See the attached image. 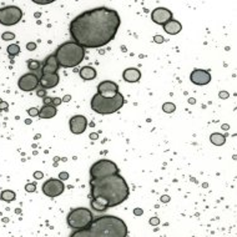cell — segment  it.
I'll use <instances>...</instances> for the list:
<instances>
[{"label":"cell","instance_id":"5b68a950","mask_svg":"<svg viewBox=\"0 0 237 237\" xmlns=\"http://www.w3.org/2000/svg\"><path fill=\"white\" fill-rule=\"evenodd\" d=\"M125 99L122 96L121 92H117L115 96L108 97V96H102L99 92H96L91 99L90 106H91L92 111L100 115H110L118 111L122 106H124Z\"/></svg>","mask_w":237,"mask_h":237},{"label":"cell","instance_id":"4316f807","mask_svg":"<svg viewBox=\"0 0 237 237\" xmlns=\"http://www.w3.org/2000/svg\"><path fill=\"white\" fill-rule=\"evenodd\" d=\"M35 190H36V185H35V184H27V185H25V191L26 192H35Z\"/></svg>","mask_w":237,"mask_h":237},{"label":"cell","instance_id":"7dc6e473","mask_svg":"<svg viewBox=\"0 0 237 237\" xmlns=\"http://www.w3.org/2000/svg\"><path fill=\"white\" fill-rule=\"evenodd\" d=\"M0 101H1V100H0Z\"/></svg>","mask_w":237,"mask_h":237},{"label":"cell","instance_id":"52a82bcc","mask_svg":"<svg viewBox=\"0 0 237 237\" xmlns=\"http://www.w3.org/2000/svg\"><path fill=\"white\" fill-rule=\"evenodd\" d=\"M118 173V167L115 162L110 160H99L90 167V176L91 179H99L110 175Z\"/></svg>","mask_w":237,"mask_h":237},{"label":"cell","instance_id":"f6af8a7d","mask_svg":"<svg viewBox=\"0 0 237 237\" xmlns=\"http://www.w3.org/2000/svg\"><path fill=\"white\" fill-rule=\"evenodd\" d=\"M25 124H26V125L31 124V118H27V120H25Z\"/></svg>","mask_w":237,"mask_h":237},{"label":"cell","instance_id":"836d02e7","mask_svg":"<svg viewBox=\"0 0 237 237\" xmlns=\"http://www.w3.org/2000/svg\"><path fill=\"white\" fill-rule=\"evenodd\" d=\"M26 49L29 51H34L35 49H36V44H35V42H27V44H26Z\"/></svg>","mask_w":237,"mask_h":237},{"label":"cell","instance_id":"277c9868","mask_svg":"<svg viewBox=\"0 0 237 237\" xmlns=\"http://www.w3.org/2000/svg\"><path fill=\"white\" fill-rule=\"evenodd\" d=\"M54 55L60 68L71 69L80 65V62L84 60L85 49L74 41H66L58 46Z\"/></svg>","mask_w":237,"mask_h":237},{"label":"cell","instance_id":"ba28073f","mask_svg":"<svg viewBox=\"0 0 237 237\" xmlns=\"http://www.w3.org/2000/svg\"><path fill=\"white\" fill-rule=\"evenodd\" d=\"M23 11L20 8L10 5L5 8H0V24L5 26H13L21 20Z\"/></svg>","mask_w":237,"mask_h":237},{"label":"cell","instance_id":"bcb514c9","mask_svg":"<svg viewBox=\"0 0 237 237\" xmlns=\"http://www.w3.org/2000/svg\"><path fill=\"white\" fill-rule=\"evenodd\" d=\"M222 127H223V130H228V126H227V125H223Z\"/></svg>","mask_w":237,"mask_h":237},{"label":"cell","instance_id":"ab89813d","mask_svg":"<svg viewBox=\"0 0 237 237\" xmlns=\"http://www.w3.org/2000/svg\"><path fill=\"white\" fill-rule=\"evenodd\" d=\"M134 213H135L136 216H141L142 213H144V211H142L141 208H135V210H134Z\"/></svg>","mask_w":237,"mask_h":237},{"label":"cell","instance_id":"d6986e66","mask_svg":"<svg viewBox=\"0 0 237 237\" xmlns=\"http://www.w3.org/2000/svg\"><path fill=\"white\" fill-rule=\"evenodd\" d=\"M58 114V110L53 105H44L39 110V117L40 118H53Z\"/></svg>","mask_w":237,"mask_h":237},{"label":"cell","instance_id":"9c48e42d","mask_svg":"<svg viewBox=\"0 0 237 237\" xmlns=\"http://www.w3.org/2000/svg\"><path fill=\"white\" fill-rule=\"evenodd\" d=\"M41 190L44 192V195L50 197V199H54V197L60 196L64 192L65 185L60 179H50L44 182Z\"/></svg>","mask_w":237,"mask_h":237},{"label":"cell","instance_id":"9a60e30c","mask_svg":"<svg viewBox=\"0 0 237 237\" xmlns=\"http://www.w3.org/2000/svg\"><path fill=\"white\" fill-rule=\"evenodd\" d=\"M59 81H60V77H59L58 73L56 74H42V77L40 80V85L42 89H53L55 86H58Z\"/></svg>","mask_w":237,"mask_h":237},{"label":"cell","instance_id":"6da1fadb","mask_svg":"<svg viewBox=\"0 0 237 237\" xmlns=\"http://www.w3.org/2000/svg\"><path fill=\"white\" fill-rule=\"evenodd\" d=\"M121 25L116 10L106 6L86 10L70 23L69 31L74 42L84 49H99L115 39Z\"/></svg>","mask_w":237,"mask_h":237},{"label":"cell","instance_id":"603a6c76","mask_svg":"<svg viewBox=\"0 0 237 237\" xmlns=\"http://www.w3.org/2000/svg\"><path fill=\"white\" fill-rule=\"evenodd\" d=\"M6 50H8V54H9L10 56H16V55L20 53V46L18 44H10L6 47Z\"/></svg>","mask_w":237,"mask_h":237},{"label":"cell","instance_id":"484cf974","mask_svg":"<svg viewBox=\"0 0 237 237\" xmlns=\"http://www.w3.org/2000/svg\"><path fill=\"white\" fill-rule=\"evenodd\" d=\"M1 39H3V40H5V41L14 40V39H15V34H14V33H10V31H5V33H3Z\"/></svg>","mask_w":237,"mask_h":237},{"label":"cell","instance_id":"7402d4cb","mask_svg":"<svg viewBox=\"0 0 237 237\" xmlns=\"http://www.w3.org/2000/svg\"><path fill=\"white\" fill-rule=\"evenodd\" d=\"M0 199L3 201H6V202H10V201H14L16 199V195H15V192L11 191V190H4V191L0 193Z\"/></svg>","mask_w":237,"mask_h":237},{"label":"cell","instance_id":"3957f363","mask_svg":"<svg viewBox=\"0 0 237 237\" xmlns=\"http://www.w3.org/2000/svg\"><path fill=\"white\" fill-rule=\"evenodd\" d=\"M129 234L127 226L116 216L106 215L94 219L84 230L73 232L71 237H126Z\"/></svg>","mask_w":237,"mask_h":237},{"label":"cell","instance_id":"83f0119b","mask_svg":"<svg viewBox=\"0 0 237 237\" xmlns=\"http://www.w3.org/2000/svg\"><path fill=\"white\" fill-rule=\"evenodd\" d=\"M30 73H33L35 76L39 79V81L41 80V77H42V69H41V68H40V69H36V70H33V71H30Z\"/></svg>","mask_w":237,"mask_h":237},{"label":"cell","instance_id":"7a4b0ae2","mask_svg":"<svg viewBox=\"0 0 237 237\" xmlns=\"http://www.w3.org/2000/svg\"><path fill=\"white\" fill-rule=\"evenodd\" d=\"M91 208L96 212H104L125 202L130 196V188L126 180L120 173L90 180Z\"/></svg>","mask_w":237,"mask_h":237},{"label":"cell","instance_id":"8d00e7d4","mask_svg":"<svg viewBox=\"0 0 237 237\" xmlns=\"http://www.w3.org/2000/svg\"><path fill=\"white\" fill-rule=\"evenodd\" d=\"M42 176H44V173H42L41 171H35V172H34V177H35L36 180L42 179Z\"/></svg>","mask_w":237,"mask_h":237},{"label":"cell","instance_id":"e575fe53","mask_svg":"<svg viewBox=\"0 0 237 237\" xmlns=\"http://www.w3.org/2000/svg\"><path fill=\"white\" fill-rule=\"evenodd\" d=\"M153 41L157 42V44H161V42H164V38L161 35H155L153 36Z\"/></svg>","mask_w":237,"mask_h":237},{"label":"cell","instance_id":"f35d334b","mask_svg":"<svg viewBox=\"0 0 237 237\" xmlns=\"http://www.w3.org/2000/svg\"><path fill=\"white\" fill-rule=\"evenodd\" d=\"M51 100H53V97L45 96L44 97V105H51Z\"/></svg>","mask_w":237,"mask_h":237},{"label":"cell","instance_id":"8fae6325","mask_svg":"<svg viewBox=\"0 0 237 237\" xmlns=\"http://www.w3.org/2000/svg\"><path fill=\"white\" fill-rule=\"evenodd\" d=\"M190 80L192 84L195 85H207L211 81V74L208 70H203V69H193L192 73L190 74Z\"/></svg>","mask_w":237,"mask_h":237},{"label":"cell","instance_id":"e0dca14e","mask_svg":"<svg viewBox=\"0 0 237 237\" xmlns=\"http://www.w3.org/2000/svg\"><path fill=\"white\" fill-rule=\"evenodd\" d=\"M122 77L127 82H137L141 79V73L136 68H129L122 73Z\"/></svg>","mask_w":237,"mask_h":237},{"label":"cell","instance_id":"4fadbf2b","mask_svg":"<svg viewBox=\"0 0 237 237\" xmlns=\"http://www.w3.org/2000/svg\"><path fill=\"white\" fill-rule=\"evenodd\" d=\"M151 19L155 24L165 25L167 21L172 20V13L166 8H156L151 13Z\"/></svg>","mask_w":237,"mask_h":237},{"label":"cell","instance_id":"60d3db41","mask_svg":"<svg viewBox=\"0 0 237 237\" xmlns=\"http://www.w3.org/2000/svg\"><path fill=\"white\" fill-rule=\"evenodd\" d=\"M35 4H39V5H45V4H50L51 1L50 0H47V1H38V0H34Z\"/></svg>","mask_w":237,"mask_h":237},{"label":"cell","instance_id":"d6a6232c","mask_svg":"<svg viewBox=\"0 0 237 237\" xmlns=\"http://www.w3.org/2000/svg\"><path fill=\"white\" fill-rule=\"evenodd\" d=\"M159 223H160V219H157V217L150 219V225H151V226H157Z\"/></svg>","mask_w":237,"mask_h":237},{"label":"cell","instance_id":"7c38bea8","mask_svg":"<svg viewBox=\"0 0 237 237\" xmlns=\"http://www.w3.org/2000/svg\"><path fill=\"white\" fill-rule=\"evenodd\" d=\"M69 126H70V131L73 134L80 135V134L85 132L86 127H88V120L82 115H75L70 118Z\"/></svg>","mask_w":237,"mask_h":237},{"label":"cell","instance_id":"4dcf8cb0","mask_svg":"<svg viewBox=\"0 0 237 237\" xmlns=\"http://www.w3.org/2000/svg\"><path fill=\"white\" fill-rule=\"evenodd\" d=\"M9 109V104H8L6 101H0V111H6V110Z\"/></svg>","mask_w":237,"mask_h":237},{"label":"cell","instance_id":"7bdbcfd3","mask_svg":"<svg viewBox=\"0 0 237 237\" xmlns=\"http://www.w3.org/2000/svg\"><path fill=\"white\" fill-rule=\"evenodd\" d=\"M70 100H71V96H70V95H65V96L62 97V101H65V102H69Z\"/></svg>","mask_w":237,"mask_h":237},{"label":"cell","instance_id":"74e56055","mask_svg":"<svg viewBox=\"0 0 237 237\" xmlns=\"http://www.w3.org/2000/svg\"><path fill=\"white\" fill-rule=\"evenodd\" d=\"M230 97V94L227 91H221L220 92V99H228Z\"/></svg>","mask_w":237,"mask_h":237},{"label":"cell","instance_id":"30bf717a","mask_svg":"<svg viewBox=\"0 0 237 237\" xmlns=\"http://www.w3.org/2000/svg\"><path fill=\"white\" fill-rule=\"evenodd\" d=\"M39 79L35 76L33 73H27V74H24L23 76H20L18 81V86L21 91H25V92H31L34 90H36L39 88Z\"/></svg>","mask_w":237,"mask_h":237},{"label":"cell","instance_id":"2e32d148","mask_svg":"<svg viewBox=\"0 0 237 237\" xmlns=\"http://www.w3.org/2000/svg\"><path fill=\"white\" fill-rule=\"evenodd\" d=\"M41 69H42V74H56L58 73L59 69H60V66H59L54 54H51L50 56H47L45 59Z\"/></svg>","mask_w":237,"mask_h":237},{"label":"cell","instance_id":"5bb4252c","mask_svg":"<svg viewBox=\"0 0 237 237\" xmlns=\"http://www.w3.org/2000/svg\"><path fill=\"white\" fill-rule=\"evenodd\" d=\"M97 92L100 95H102V96L111 97V96H115V95L120 91H118V85L116 82L110 81V80H105V81H101L100 84L97 85Z\"/></svg>","mask_w":237,"mask_h":237},{"label":"cell","instance_id":"cb8c5ba5","mask_svg":"<svg viewBox=\"0 0 237 237\" xmlns=\"http://www.w3.org/2000/svg\"><path fill=\"white\" fill-rule=\"evenodd\" d=\"M27 69H29L30 71H33V70H36V69H40L42 64L39 60H27Z\"/></svg>","mask_w":237,"mask_h":237},{"label":"cell","instance_id":"d4e9b609","mask_svg":"<svg viewBox=\"0 0 237 237\" xmlns=\"http://www.w3.org/2000/svg\"><path fill=\"white\" fill-rule=\"evenodd\" d=\"M162 110L165 112H167V114H171L173 112L176 110V106L172 104V102H165V104L162 105Z\"/></svg>","mask_w":237,"mask_h":237},{"label":"cell","instance_id":"1f68e13d","mask_svg":"<svg viewBox=\"0 0 237 237\" xmlns=\"http://www.w3.org/2000/svg\"><path fill=\"white\" fill-rule=\"evenodd\" d=\"M36 95H38V96L39 97H45L46 96V90L45 89H38L36 90Z\"/></svg>","mask_w":237,"mask_h":237},{"label":"cell","instance_id":"ee69618b","mask_svg":"<svg viewBox=\"0 0 237 237\" xmlns=\"http://www.w3.org/2000/svg\"><path fill=\"white\" fill-rule=\"evenodd\" d=\"M97 137H99V135H97L96 132H95V134H91V135H90V139H91V140H96Z\"/></svg>","mask_w":237,"mask_h":237},{"label":"cell","instance_id":"44dd1931","mask_svg":"<svg viewBox=\"0 0 237 237\" xmlns=\"http://www.w3.org/2000/svg\"><path fill=\"white\" fill-rule=\"evenodd\" d=\"M210 141L216 146H222L225 142H226V137L219 132H213L210 135Z\"/></svg>","mask_w":237,"mask_h":237},{"label":"cell","instance_id":"d590c367","mask_svg":"<svg viewBox=\"0 0 237 237\" xmlns=\"http://www.w3.org/2000/svg\"><path fill=\"white\" fill-rule=\"evenodd\" d=\"M59 179H60L61 181L68 180V179H69V173H68V172H60V175H59Z\"/></svg>","mask_w":237,"mask_h":237},{"label":"cell","instance_id":"f546056e","mask_svg":"<svg viewBox=\"0 0 237 237\" xmlns=\"http://www.w3.org/2000/svg\"><path fill=\"white\" fill-rule=\"evenodd\" d=\"M61 102H62V99H60V97H53V100H51V105L56 108V106H59Z\"/></svg>","mask_w":237,"mask_h":237},{"label":"cell","instance_id":"f1b7e54d","mask_svg":"<svg viewBox=\"0 0 237 237\" xmlns=\"http://www.w3.org/2000/svg\"><path fill=\"white\" fill-rule=\"evenodd\" d=\"M27 114H29L30 116H38L39 115V109L38 108H31L27 110Z\"/></svg>","mask_w":237,"mask_h":237},{"label":"cell","instance_id":"8992f818","mask_svg":"<svg viewBox=\"0 0 237 237\" xmlns=\"http://www.w3.org/2000/svg\"><path fill=\"white\" fill-rule=\"evenodd\" d=\"M94 220V215L89 208L85 207H77L74 208L68 213L66 217V223L73 230H84Z\"/></svg>","mask_w":237,"mask_h":237},{"label":"cell","instance_id":"ffe728a7","mask_svg":"<svg viewBox=\"0 0 237 237\" xmlns=\"http://www.w3.org/2000/svg\"><path fill=\"white\" fill-rule=\"evenodd\" d=\"M79 74H80V77L82 79V80H85V81L94 80V79L96 77V75H97L96 70H95L92 66H84V68L80 69Z\"/></svg>","mask_w":237,"mask_h":237},{"label":"cell","instance_id":"ac0fdd59","mask_svg":"<svg viewBox=\"0 0 237 237\" xmlns=\"http://www.w3.org/2000/svg\"><path fill=\"white\" fill-rule=\"evenodd\" d=\"M164 26V30L166 31L167 34L170 35H176V34H179L181 30H182V25L180 24V21H177V20H170L165 24Z\"/></svg>","mask_w":237,"mask_h":237},{"label":"cell","instance_id":"b9f144b4","mask_svg":"<svg viewBox=\"0 0 237 237\" xmlns=\"http://www.w3.org/2000/svg\"><path fill=\"white\" fill-rule=\"evenodd\" d=\"M161 201H162V202H169V201H170V196L164 195L162 197H161Z\"/></svg>","mask_w":237,"mask_h":237}]
</instances>
